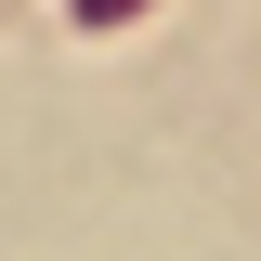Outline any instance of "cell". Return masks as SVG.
<instances>
[{"instance_id": "6da1fadb", "label": "cell", "mask_w": 261, "mask_h": 261, "mask_svg": "<svg viewBox=\"0 0 261 261\" xmlns=\"http://www.w3.org/2000/svg\"><path fill=\"white\" fill-rule=\"evenodd\" d=\"M79 13H130V0H79Z\"/></svg>"}]
</instances>
